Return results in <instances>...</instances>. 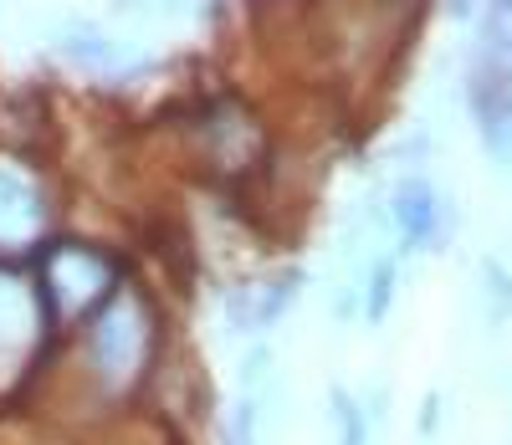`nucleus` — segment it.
Here are the masks:
<instances>
[{
    "label": "nucleus",
    "instance_id": "nucleus-1",
    "mask_svg": "<svg viewBox=\"0 0 512 445\" xmlns=\"http://www.w3.org/2000/svg\"><path fill=\"white\" fill-rule=\"evenodd\" d=\"M88 333V369L103 389H128L144 364H149V343H154V318H149V302L134 287H113L98 313L82 323Z\"/></svg>",
    "mask_w": 512,
    "mask_h": 445
},
{
    "label": "nucleus",
    "instance_id": "nucleus-2",
    "mask_svg": "<svg viewBox=\"0 0 512 445\" xmlns=\"http://www.w3.org/2000/svg\"><path fill=\"white\" fill-rule=\"evenodd\" d=\"M466 98H472V118L482 128V144L512 164V72L492 57H482L472 67V82H466Z\"/></svg>",
    "mask_w": 512,
    "mask_h": 445
},
{
    "label": "nucleus",
    "instance_id": "nucleus-3",
    "mask_svg": "<svg viewBox=\"0 0 512 445\" xmlns=\"http://www.w3.org/2000/svg\"><path fill=\"white\" fill-rule=\"evenodd\" d=\"M390 210H395L410 246H441V200L425 180H400Z\"/></svg>",
    "mask_w": 512,
    "mask_h": 445
},
{
    "label": "nucleus",
    "instance_id": "nucleus-4",
    "mask_svg": "<svg viewBox=\"0 0 512 445\" xmlns=\"http://www.w3.org/2000/svg\"><path fill=\"white\" fill-rule=\"evenodd\" d=\"M36 215H41V205H36L31 185L21 180V174L0 169V241L26 236V231L36 226Z\"/></svg>",
    "mask_w": 512,
    "mask_h": 445
},
{
    "label": "nucleus",
    "instance_id": "nucleus-5",
    "mask_svg": "<svg viewBox=\"0 0 512 445\" xmlns=\"http://www.w3.org/2000/svg\"><path fill=\"white\" fill-rule=\"evenodd\" d=\"M297 297V272H287V277H272L267 287H262V297L251 302V328H272L282 313H287V302Z\"/></svg>",
    "mask_w": 512,
    "mask_h": 445
},
{
    "label": "nucleus",
    "instance_id": "nucleus-6",
    "mask_svg": "<svg viewBox=\"0 0 512 445\" xmlns=\"http://www.w3.org/2000/svg\"><path fill=\"white\" fill-rule=\"evenodd\" d=\"M62 47H67V57H77V62H88V67H103V62H118V57H123V47H118V41H108V36H98V31H82V36H67Z\"/></svg>",
    "mask_w": 512,
    "mask_h": 445
},
{
    "label": "nucleus",
    "instance_id": "nucleus-7",
    "mask_svg": "<svg viewBox=\"0 0 512 445\" xmlns=\"http://www.w3.org/2000/svg\"><path fill=\"white\" fill-rule=\"evenodd\" d=\"M390 297H395V261H379L374 277H369V302H364V318L379 323L384 313H390Z\"/></svg>",
    "mask_w": 512,
    "mask_h": 445
},
{
    "label": "nucleus",
    "instance_id": "nucleus-8",
    "mask_svg": "<svg viewBox=\"0 0 512 445\" xmlns=\"http://www.w3.org/2000/svg\"><path fill=\"white\" fill-rule=\"evenodd\" d=\"M487 41H492V52L512 57V0H487Z\"/></svg>",
    "mask_w": 512,
    "mask_h": 445
},
{
    "label": "nucleus",
    "instance_id": "nucleus-9",
    "mask_svg": "<svg viewBox=\"0 0 512 445\" xmlns=\"http://www.w3.org/2000/svg\"><path fill=\"white\" fill-rule=\"evenodd\" d=\"M333 415H338V445H364V410L349 394H333Z\"/></svg>",
    "mask_w": 512,
    "mask_h": 445
},
{
    "label": "nucleus",
    "instance_id": "nucleus-10",
    "mask_svg": "<svg viewBox=\"0 0 512 445\" xmlns=\"http://www.w3.org/2000/svg\"><path fill=\"white\" fill-rule=\"evenodd\" d=\"M226 445H256V405H251V399H241V410H236V420H231Z\"/></svg>",
    "mask_w": 512,
    "mask_h": 445
}]
</instances>
